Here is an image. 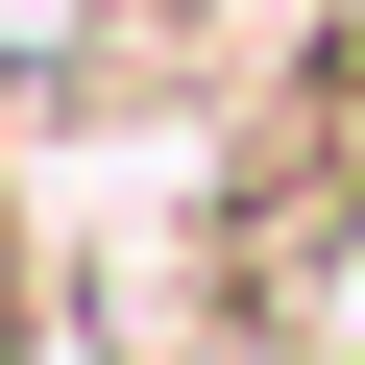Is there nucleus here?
<instances>
[{
    "instance_id": "f257e3e1",
    "label": "nucleus",
    "mask_w": 365,
    "mask_h": 365,
    "mask_svg": "<svg viewBox=\"0 0 365 365\" xmlns=\"http://www.w3.org/2000/svg\"><path fill=\"white\" fill-rule=\"evenodd\" d=\"M0 365H25V244H0Z\"/></svg>"
}]
</instances>
